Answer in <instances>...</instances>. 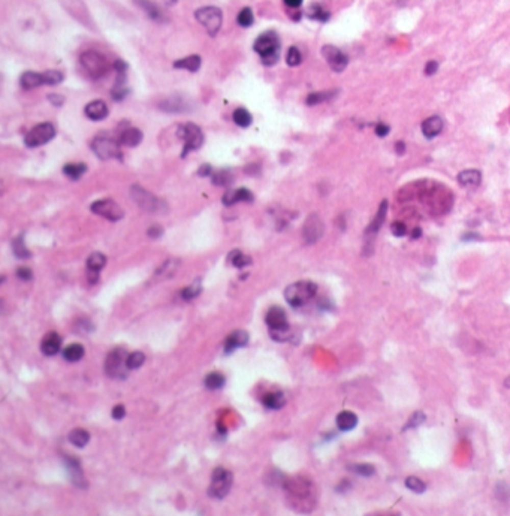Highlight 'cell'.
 <instances>
[{
	"instance_id": "obj_1",
	"label": "cell",
	"mask_w": 510,
	"mask_h": 516,
	"mask_svg": "<svg viewBox=\"0 0 510 516\" xmlns=\"http://www.w3.org/2000/svg\"><path fill=\"white\" fill-rule=\"evenodd\" d=\"M286 493L289 497V503L293 504L295 510L299 512H310L313 504L316 501L314 498V486L310 480L302 477H295L286 480Z\"/></svg>"
},
{
	"instance_id": "obj_2",
	"label": "cell",
	"mask_w": 510,
	"mask_h": 516,
	"mask_svg": "<svg viewBox=\"0 0 510 516\" xmlns=\"http://www.w3.org/2000/svg\"><path fill=\"white\" fill-rule=\"evenodd\" d=\"M254 51L261 56L262 62L266 66H272L274 63H277L278 60V54H280V38L275 32L268 30L265 33H262L253 45Z\"/></svg>"
},
{
	"instance_id": "obj_3",
	"label": "cell",
	"mask_w": 510,
	"mask_h": 516,
	"mask_svg": "<svg viewBox=\"0 0 510 516\" xmlns=\"http://www.w3.org/2000/svg\"><path fill=\"white\" fill-rule=\"evenodd\" d=\"M317 293V285L313 281H296L293 285L288 286V289L285 291V298L292 307H302L304 304H307L310 299L314 298V295Z\"/></svg>"
},
{
	"instance_id": "obj_4",
	"label": "cell",
	"mask_w": 510,
	"mask_h": 516,
	"mask_svg": "<svg viewBox=\"0 0 510 516\" xmlns=\"http://www.w3.org/2000/svg\"><path fill=\"white\" fill-rule=\"evenodd\" d=\"M80 63L81 66L84 69V72L89 75L90 78L93 80H99L102 78L104 75H107L108 69H110V65L107 62V59L96 53V51H86L81 54V59H80Z\"/></svg>"
},
{
	"instance_id": "obj_5",
	"label": "cell",
	"mask_w": 510,
	"mask_h": 516,
	"mask_svg": "<svg viewBox=\"0 0 510 516\" xmlns=\"http://www.w3.org/2000/svg\"><path fill=\"white\" fill-rule=\"evenodd\" d=\"M265 322L272 334V338L277 341H285L288 337L286 332L289 329L288 317L282 307H271L265 316Z\"/></svg>"
},
{
	"instance_id": "obj_6",
	"label": "cell",
	"mask_w": 510,
	"mask_h": 516,
	"mask_svg": "<svg viewBox=\"0 0 510 516\" xmlns=\"http://www.w3.org/2000/svg\"><path fill=\"white\" fill-rule=\"evenodd\" d=\"M195 17L199 24L205 27V30L208 32L210 36H216L222 27L223 14L222 11L216 6H203L199 8L195 12Z\"/></svg>"
},
{
	"instance_id": "obj_7",
	"label": "cell",
	"mask_w": 510,
	"mask_h": 516,
	"mask_svg": "<svg viewBox=\"0 0 510 516\" xmlns=\"http://www.w3.org/2000/svg\"><path fill=\"white\" fill-rule=\"evenodd\" d=\"M128 353L124 349H114L105 360V371L112 379H124L128 374Z\"/></svg>"
},
{
	"instance_id": "obj_8",
	"label": "cell",
	"mask_w": 510,
	"mask_h": 516,
	"mask_svg": "<svg viewBox=\"0 0 510 516\" xmlns=\"http://www.w3.org/2000/svg\"><path fill=\"white\" fill-rule=\"evenodd\" d=\"M234 482V476L232 473L223 467H217L213 471V477H211V485L208 488V495L213 498H224L232 486Z\"/></svg>"
},
{
	"instance_id": "obj_9",
	"label": "cell",
	"mask_w": 510,
	"mask_h": 516,
	"mask_svg": "<svg viewBox=\"0 0 510 516\" xmlns=\"http://www.w3.org/2000/svg\"><path fill=\"white\" fill-rule=\"evenodd\" d=\"M178 136L184 141V148H183V156H186L190 151L198 150L202 142H203V135L199 126L193 123H186L178 127Z\"/></svg>"
},
{
	"instance_id": "obj_10",
	"label": "cell",
	"mask_w": 510,
	"mask_h": 516,
	"mask_svg": "<svg viewBox=\"0 0 510 516\" xmlns=\"http://www.w3.org/2000/svg\"><path fill=\"white\" fill-rule=\"evenodd\" d=\"M131 196H132L133 201L136 202L142 210H147V211H150V213L166 211L165 202L157 199V198L153 196L150 192L144 190V189L139 187V186H133L132 189H131Z\"/></svg>"
},
{
	"instance_id": "obj_11",
	"label": "cell",
	"mask_w": 510,
	"mask_h": 516,
	"mask_svg": "<svg viewBox=\"0 0 510 516\" xmlns=\"http://www.w3.org/2000/svg\"><path fill=\"white\" fill-rule=\"evenodd\" d=\"M91 148L94 151V154L100 157L102 160H108V159H120L121 153H120V142L114 141L108 136H97L93 139L91 142Z\"/></svg>"
},
{
	"instance_id": "obj_12",
	"label": "cell",
	"mask_w": 510,
	"mask_h": 516,
	"mask_svg": "<svg viewBox=\"0 0 510 516\" xmlns=\"http://www.w3.org/2000/svg\"><path fill=\"white\" fill-rule=\"evenodd\" d=\"M56 136V129L51 123H41L35 126L29 134L26 135L24 142L27 147H41L46 142H49Z\"/></svg>"
},
{
	"instance_id": "obj_13",
	"label": "cell",
	"mask_w": 510,
	"mask_h": 516,
	"mask_svg": "<svg viewBox=\"0 0 510 516\" xmlns=\"http://www.w3.org/2000/svg\"><path fill=\"white\" fill-rule=\"evenodd\" d=\"M91 211L97 216H102L108 220H112V222H117L120 220L124 213L121 210L120 205H117L115 202L111 201V199H100V201H96L91 203Z\"/></svg>"
},
{
	"instance_id": "obj_14",
	"label": "cell",
	"mask_w": 510,
	"mask_h": 516,
	"mask_svg": "<svg viewBox=\"0 0 510 516\" xmlns=\"http://www.w3.org/2000/svg\"><path fill=\"white\" fill-rule=\"evenodd\" d=\"M322 56L325 57L326 63L329 65L334 72H343L349 63L347 56L334 45H325L322 48Z\"/></svg>"
},
{
	"instance_id": "obj_15",
	"label": "cell",
	"mask_w": 510,
	"mask_h": 516,
	"mask_svg": "<svg viewBox=\"0 0 510 516\" xmlns=\"http://www.w3.org/2000/svg\"><path fill=\"white\" fill-rule=\"evenodd\" d=\"M323 229H325V226H323V222L320 220V217L317 214H311L310 217L305 220L304 229H302L305 241L309 244L319 241L323 235Z\"/></svg>"
},
{
	"instance_id": "obj_16",
	"label": "cell",
	"mask_w": 510,
	"mask_h": 516,
	"mask_svg": "<svg viewBox=\"0 0 510 516\" xmlns=\"http://www.w3.org/2000/svg\"><path fill=\"white\" fill-rule=\"evenodd\" d=\"M62 347V338L57 332H49L44 337L41 343V350L46 356H54L60 352Z\"/></svg>"
},
{
	"instance_id": "obj_17",
	"label": "cell",
	"mask_w": 510,
	"mask_h": 516,
	"mask_svg": "<svg viewBox=\"0 0 510 516\" xmlns=\"http://www.w3.org/2000/svg\"><path fill=\"white\" fill-rule=\"evenodd\" d=\"M442 131H443V120L439 115H432L422 123V134L428 139H432L434 136L440 135Z\"/></svg>"
},
{
	"instance_id": "obj_18",
	"label": "cell",
	"mask_w": 510,
	"mask_h": 516,
	"mask_svg": "<svg viewBox=\"0 0 510 516\" xmlns=\"http://www.w3.org/2000/svg\"><path fill=\"white\" fill-rule=\"evenodd\" d=\"M253 201V193L248 189H237V190H229L223 196V203L224 205H234L237 202H251Z\"/></svg>"
},
{
	"instance_id": "obj_19",
	"label": "cell",
	"mask_w": 510,
	"mask_h": 516,
	"mask_svg": "<svg viewBox=\"0 0 510 516\" xmlns=\"http://www.w3.org/2000/svg\"><path fill=\"white\" fill-rule=\"evenodd\" d=\"M84 112L90 120L99 121V120H104L108 115V107L104 100H91L90 104H87Z\"/></svg>"
},
{
	"instance_id": "obj_20",
	"label": "cell",
	"mask_w": 510,
	"mask_h": 516,
	"mask_svg": "<svg viewBox=\"0 0 510 516\" xmlns=\"http://www.w3.org/2000/svg\"><path fill=\"white\" fill-rule=\"evenodd\" d=\"M386 213H388V201L385 199V201H381V203H380V207H378L377 213H376L373 222H371L370 226L367 227V232H365L367 237H374L378 230H380L381 224H383L385 219H386Z\"/></svg>"
},
{
	"instance_id": "obj_21",
	"label": "cell",
	"mask_w": 510,
	"mask_h": 516,
	"mask_svg": "<svg viewBox=\"0 0 510 516\" xmlns=\"http://www.w3.org/2000/svg\"><path fill=\"white\" fill-rule=\"evenodd\" d=\"M247 343H248V334L245 331H243V329L234 331L231 336L226 338L224 350H226V353H231L232 350H235L238 347H244Z\"/></svg>"
},
{
	"instance_id": "obj_22",
	"label": "cell",
	"mask_w": 510,
	"mask_h": 516,
	"mask_svg": "<svg viewBox=\"0 0 510 516\" xmlns=\"http://www.w3.org/2000/svg\"><path fill=\"white\" fill-rule=\"evenodd\" d=\"M482 181V174L477 169H466L458 175V183L464 187H476Z\"/></svg>"
},
{
	"instance_id": "obj_23",
	"label": "cell",
	"mask_w": 510,
	"mask_h": 516,
	"mask_svg": "<svg viewBox=\"0 0 510 516\" xmlns=\"http://www.w3.org/2000/svg\"><path fill=\"white\" fill-rule=\"evenodd\" d=\"M356 425H358V416H356L355 413H352L349 410H344V411L338 413V416H337V426H338V429H341V431H350Z\"/></svg>"
},
{
	"instance_id": "obj_24",
	"label": "cell",
	"mask_w": 510,
	"mask_h": 516,
	"mask_svg": "<svg viewBox=\"0 0 510 516\" xmlns=\"http://www.w3.org/2000/svg\"><path fill=\"white\" fill-rule=\"evenodd\" d=\"M142 139V134L139 129L136 127H128L124 129L121 135H120V144L123 145H128V147H135L141 142Z\"/></svg>"
},
{
	"instance_id": "obj_25",
	"label": "cell",
	"mask_w": 510,
	"mask_h": 516,
	"mask_svg": "<svg viewBox=\"0 0 510 516\" xmlns=\"http://www.w3.org/2000/svg\"><path fill=\"white\" fill-rule=\"evenodd\" d=\"M45 84L44 75L42 73H36V72H26L21 75V86L24 89H36L39 86Z\"/></svg>"
},
{
	"instance_id": "obj_26",
	"label": "cell",
	"mask_w": 510,
	"mask_h": 516,
	"mask_svg": "<svg viewBox=\"0 0 510 516\" xmlns=\"http://www.w3.org/2000/svg\"><path fill=\"white\" fill-rule=\"evenodd\" d=\"M262 403L265 404L268 408L277 410L286 404V398L283 392H269V394H265V397L262 398Z\"/></svg>"
},
{
	"instance_id": "obj_27",
	"label": "cell",
	"mask_w": 510,
	"mask_h": 516,
	"mask_svg": "<svg viewBox=\"0 0 510 516\" xmlns=\"http://www.w3.org/2000/svg\"><path fill=\"white\" fill-rule=\"evenodd\" d=\"M90 440V434L89 431L86 429H81V428H76L73 429L70 434H69V442L76 446V448H84Z\"/></svg>"
},
{
	"instance_id": "obj_28",
	"label": "cell",
	"mask_w": 510,
	"mask_h": 516,
	"mask_svg": "<svg viewBox=\"0 0 510 516\" xmlns=\"http://www.w3.org/2000/svg\"><path fill=\"white\" fill-rule=\"evenodd\" d=\"M84 356V347L78 343L69 344L63 350V358L69 362H76Z\"/></svg>"
},
{
	"instance_id": "obj_29",
	"label": "cell",
	"mask_w": 510,
	"mask_h": 516,
	"mask_svg": "<svg viewBox=\"0 0 510 516\" xmlns=\"http://www.w3.org/2000/svg\"><path fill=\"white\" fill-rule=\"evenodd\" d=\"M174 66L177 69H186V70H190V72H196L198 69L200 67V57L199 56H189L186 59H181L174 63Z\"/></svg>"
},
{
	"instance_id": "obj_30",
	"label": "cell",
	"mask_w": 510,
	"mask_h": 516,
	"mask_svg": "<svg viewBox=\"0 0 510 516\" xmlns=\"http://www.w3.org/2000/svg\"><path fill=\"white\" fill-rule=\"evenodd\" d=\"M334 96H337V90H326V91H316L311 93L307 97V104L309 105H317L326 100H331Z\"/></svg>"
},
{
	"instance_id": "obj_31",
	"label": "cell",
	"mask_w": 510,
	"mask_h": 516,
	"mask_svg": "<svg viewBox=\"0 0 510 516\" xmlns=\"http://www.w3.org/2000/svg\"><path fill=\"white\" fill-rule=\"evenodd\" d=\"M67 469L70 471V477H72L70 480H72L75 485H78V486H81V488H86V486H87V485H86V479H84L83 473L80 470V466H78L76 461H69V462H67Z\"/></svg>"
},
{
	"instance_id": "obj_32",
	"label": "cell",
	"mask_w": 510,
	"mask_h": 516,
	"mask_svg": "<svg viewBox=\"0 0 510 516\" xmlns=\"http://www.w3.org/2000/svg\"><path fill=\"white\" fill-rule=\"evenodd\" d=\"M86 171H87V166L84 163H67L66 166L63 168L65 175H67L69 178L72 179L81 178V175H84Z\"/></svg>"
},
{
	"instance_id": "obj_33",
	"label": "cell",
	"mask_w": 510,
	"mask_h": 516,
	"mask_svg": "<svg viewBox=\"0 0 510 516\" xmlns=\"http://www.w3.org/2000/svg\"><path fill=\"white\" fill-rule=\"evenodd\" d=\"M105 264H107V257L102 253L96 251V253H91L89 256V259H87V269L99 272L100 269L105 267Z\"/></svg>"
},
{
	"instance_id": "obj_34",
	"label": "cell",
	"mask_w": 510,
	"mask_h": 516,
	"mask_svg": "<svg viewBox=\"0 0 510 516\" xmlns=\"http://www.w3.org/2000/svg\"><path fill=\"white\" fill-rule=\"evenodd\" d=\"M227 261H229L234 267H237V268H243V267H247V265L251 264V257L245 256L244 253H241L240 250H234V251L227 256Z\"/></svg>"
},
{
	"instance_id": "obj_35",
	"label": "cell",
	"mask_w": 510,
	"mask_h": 516,
	"mask_svg": "<svg viewBox=\"0 0 510 516\" xmlns=\"http://www.w3.org/2000/svg\"><path fill=\"white\" fill-rule=\"evenodd\" d=\"M203 383L208 389H220L224 386V376L220 373H211L205 377Z\"/></svg>"
},
{
	"instance_id": "obj_36",
	"label": "cell",
	"mask_w": 510,
	"mask_h": 516,
	"mask_svg": "<svg viewBox=\"0 0 510 516\" xmlns=\"http://www.w3.org/2000/svg\"><path fill=\"white\" fill-rule=\"evenodd\" d=\"M234 121L240 127H248L251 124V115L244 108H238L237 111L234 112Z\"/></svg>"
},
{
	"instance_id": "obj_37",
	"label": "cell",
	"mask_w": 510,
	"mask_h": 516,
	"mask_svg": "<svg viewBox=\"0 0 510 516\" xmlns=\"http://www.w3.org/2000/svg\"><path fill=\"white\" fill-rule=\"evenodd\" d=\"M139 2V5L142 6V9L144 11H147V14L153 18V20H157V21H160L162 18H163V15H162V12L159 11V8L157 6H155L151 2H148V0H138Z\"/></svg>"
},
{
	"instance_id": "obj_38",
	"label": "cell",
	"mask_w": 510,
	"mask_h": 516,
	"mask_svg": "<svg viewBox=\"0 0 510 516\" xmlns=\"http://www.w3.org/2000/svg\"><path fill=\"white\" fill-rule=\"evenodd\" d=\"M200 291H202V288H200V280H196L195 283H192L190 286H187V288L183 289L181 296H183L186 301H190V299L196 298V296L200 293Z\"/></svg>"
},
{
	"instance_id": "obj_39",
	"label": "cell",
	"mask_w": 510,
	"mask_h": 516,
	"mask_svg": "<svg viewBox=\"0 0 510 516\" xmlns=\"http://www.w3.org/2000/svg\"><path fill=\"white\" fill-rule=\"evenodd\" d=\"M405 486H407L410 491H413V493L416 494H422L425 489H426V485L422 482L419 477H415V476H410V477L405 479Z\"/></svg>"
},
{
	"instance_id": "obj_40",
	"label": "cell",
	"mask_w": 510,
	"mask_h": 516,
	"mask_svg": "<svg viewBox=\"0 0 510 516\" xmlns=\"http://www.w3.org/2000/svg\"><path fill=\"white\" fill-rule=\"evenodd\" d=\"M12 248H14V253H15V256H17V257H20V259H27V257L30 256V253H29L27 247H26L24 241H22V237H18V238H15V240H14Z\"/></svg>"
},
{
	"instance_id": "obj_41",
	"label": "cell",
	"mask_w": 510,
	"mask_h": 516,
	"mask_svg": "<svg viewBox=\"0 0 510 516\" xmlns=\"http://www.w3.org/2000/svg\"><path fill=\"white\" fill-rule=\"evenodd\" d=\"M42 75H44V83L48 86H56L63 81V73L59 70H48V72H44Z\"/></svg>"
},
{
	"instance_id": "obj_42",
	"label": "cell",
	"mask_w": 510,
	"mask_h": 516,
	"mask_svg": "<svg viewBox=\"0 0 510 516\" xmlns=\"http://www.w3.org/2000/svg\"><path fill=\"white\" fill-rule=\"evenodd\" d=\"M144 362H145V355L141 353V352H133L131 355H128V368L129 370L139 368Z\"/></svg>"
},
{
	"instance_id": "obj_43",
	"label": "cell",
	"mask_w": 510,
	"mask_h": 516,
	"mask_svg": "<svg viewBox=\"0 0 510 516\" xmlns=\"http://www.w3.org/2000/svg\"><path fill=\"white\" fill-rule=\"evenodd\" d=\"M232 174L229 171H219L216 174H213V183L216 186H229L232 183Z\"/></svg>"
},
{
	"instance_id": "obj_44",
	"label": "cell",
	"mask_w": 510,
	"mask_h": 516,
	"mask_svg": "<svg viewBox=\"0 0 510 516\" xmlns=\"http://www.w3.org/2000/svg\"><path fill=\"white\" fill-rule=\"evenodd\" d=\"M286 62H288L289 66H298L302 62V54H301V51L296 46H290L289 48Z\"/></svg>"
},
{
	"instance_id": "obj_45",
	"label": "cell",
	"mask_w": 510,
	"mask_h": 516,
	"mask_svg": "<svg viewBox=\"0 0 510 516\" xmlns=\"http://www.w3.org/2000/svg\"><path fill=\"white\" fill-rule=\"evenodd\" d=\"M237 21H238V24L240 25H243V27H248V25H251L253 24V21H254V17H253V11L250 9V8H244L240 14H238V17H237Z\"/></svg>"
},
{
	"instance_id": "obj_46",
	"label": "cell",
	"mask_w": 510,
	"mask_h": 516,
	"mask_svg": "<svg viewBox=\"0 0 510 516\" xmlns=\"http://www.w3.org/2000/svg\"><path fill=\"white\" fill-rule=\"evenodd\" d=\"M350 470L355 471L356 474H359V476H365V477H370L376 473V469L371 464H355V466H350Z\"/></svg>"
},
{
	"instance_id": "obj_47",
	"label": "cell",
	"mask_w": 510,
	"mask_h": 516,
	"mask_svg": "<svg viewBox=\"0 0 510 516\" xmlns=\"http://www.w3.org/2000/svg\"><path fill=\"white\" fill-rule=\"evenodd\" d=\"M495 495H497V498H498L500 501L506 503V501L510 498V488L504 483V482H500V483H497V486H495Z\"/></svg>"
},
{
	"instance_id": "obj_48",
	"label": "cell",
	"mask_w": 510,
	"mask_h": 516,
	"mask_svg": "<svg viewBox=\"0 0 510 516\" xmlns=\"http://www.w3.org/2000/svg\"><path fill=\"white\" fill-rule=\"evenodd\" d=\"M423 422H425V415H423V413H421V411H416V413H413V415L410 416V419H409L407 425L404 426V429H409V428H416V426H419L421 424H423Z\"/></svg>"
},
{
	"instance_id": "obj_49",
	"label": "cell",
	"mask_w": 510,
	"mask_h": 516,
	"mask_svg": "<svg viewBox=\"0 0 510 516\" xmlns=\"http://www.w3.org/2000/svg\"><path fill=\"white\" fill-rule=\"evenodd\" d=\"M310 17L314 20H319V21H326L329 18V14L325 12L320 6H313L310 9Z\"/></svg>"
},
{
	"instance_id": "obj_50",
	"label": "cell",
	"mask_w": 510,
	"mask_h": 516,
	"mask_svg": "<svg viewBox=\"0 0 510 516\" xmlns=\"http://www.w3.org/2000/svg\"><path fill=\"white\" fill-rule=\"evenodd\" d=\"M391 230H392V234L395 237H404L405 232H407V226H405V223H402V222H394V223L391 224Z\"/></svg>"
},
{
	"instance_id": "obj_51",
	"label": "cell",
	"mask_w": 510,
	"mask_h": 516,
	"mask_svg": "<svg viewBox=\"0 0 510 516\" xmlns=\"http://www.w3.org/2000/svg\"><path fill=\"white\" fill-rule=\"evenodd\" d=\"M124 415H126V410H124V405H123V404H117V405L112 408V418H114L115 421L123 419Z\"/></svg>"
},
{
	"instance_id": "obj_52",
	"label": "cell",
	"mask_w": 510,
	"mask_h": 516,
	"mask_svg": "<svg viewBox=\"0 0 510 516\" xmlns=\"http://www.w3.org/2000/svg\"><path fill=\"white\" fill-rule=\"evenodd\" d=\"M374 132H376V135H377V136H380V138H385L386 135L391 132V127H389L388 124L378 123L377 126H376V129H374Z\"/></svg>"
},
{
	"instance_id": "obj_53",
	"label": "cell",
	"mask_w": 510,
	"mask_h": 516,
	"mask_svg": "<svg viewBox=\"0 0 510 516\" xmlns=\"http://www.w3.org/2000/svg\"><path fill=\"white\" fill-rule=\"evenodd\" d=\"M439 70V63L431 60L425 65V75H434L436 72Z\"/></svg>"
},
{
	"instance_id": "obj_54",
	"label": "cell",
	"mask_w": 510,
	"mask_h": 516,
	"mask_svg": "<svg viewBox=\"0 0 510 516\" xmlns=\"http://www.w3.org/2000/svg\"><path fill=\"white\" fill-rule=\"evenodd\" d=\"M17 275H18L21 280H30V278H32V271L29 268H20L17 271Z\"/></svg>"
},
{
	"instance_id": "obj_55",
	"label": "cell",
	"mask_w": 510,
	"mask_h": 516,
	"mask_svg": "<svg viewBox=\"0 0 510 516\" xmlns=\"http://www.w3.org/2000/svg\"><path fill=\"white\" fill-rule=\"evenodd\" d=\"M162 227L160 226H151L150 229H148V237H151V238H159L160 235H162Z\"/></svg>"
},
{
	"instance_id": "obj_56",
	"label": "cell",
	"mask_w": 510,
	"mask_h": 516,
	"mask_svg": "<svg viewBox=\"0 0 510 516\" xmlns=\"http://www.w3.org/2000/svg\"><path fill=\"white\" fill-rule=\"evenodd\" d=\"M48 99H49V100H51L54 105H57V107H59V105H62V104H63V100H65V97H63V96H59V94H49V96H48Z\"/></svg>"
},
{
	"instance_id": "obj_57",
	"label": "cell",
	"mask_w": 510,
	"mask_h": 516,
	"mask_svg": "<svg viewBox=\"0 0 510 516\" xmlns=\"http://www.w3.org/2000/svg\"><path fill=\"white\" fill-rule=\"evenodd\" d=\"M87 280H89L91 285H94V283L99 280V272H97V271H89V269H87Z\"/></svg>"
},
{
	"instance_id": "obj_58",
	"label": "cell",
	"mask_w": 510,
	"mask_h": 516,
	"mask_svg": "<svg viewBox=\"0 0 510 516\" xmlns=\"http://www.w3.org/2000/svg\"><path fill=\"white\" fill-rule=\"evenodd\" d=\"M211 166L210 165H202L199 168V175H202V177H207V175H210L211 174Z\"/></svg>"
},
{
	"instance_id": "obj_59",
	"label": "cell",
	"mask_w": 510,
	"mask_h": 516,
	"mask_svg": "<svg viewBox=\"0 0 510 516\" xmlns=\"http://www.w3.org/2000/svg\"><path fill=\"white\" fill-rule=\"evenodd\" d=\"M285 3L288 5L289 8L296 9V8H299V6L302 5V0H285Z\"/></svg>"
},
{
	"instance_id": "obj_60",
	"label": "cell",
	"mask_w": 510,
	"mask_h": 516,
	"mask_svg": "<svg viewBox=\"0 0 510 516\" xmlns=\"http://www.w3.org/2000/svg\"><path fill=\"white\" fill-rule=\"evenodd\" d=\"M395 148H397V153H398V154H402L404 150H405V145H404V142H399L398 141V142L395 144Z\"/></svg>"
},
{
	"instance_id": "obj_61",
	"label": "cell",
	"mask_w": 510,
	"mask_h": 516,
	"mask_svg": "<svg viewBox=\"0 0 510 516\" xmlns=\"http://www.w3.org/2000/svg\"><path fill=\"white\" fill-rule=\"evenodd\" d=\"M504 386H506V388H510V377H507V379L504 380Z\"/></svg>"
},
{
	"instance_id": "obj_62",
	"label": "cell",
	"mask_w": 510,
	"mask_h": 516,
	"mask_svg": "<svg viewBox=\"0 0 510 516\" xmlns=\"http://www.w3.org/2000/svg\"><path fill=\"white\" fill-rule=\"evenodd\" d=\"M175 2H177V0H166V3H168V5H174Z\"/></svg>"
}]
</instances>
